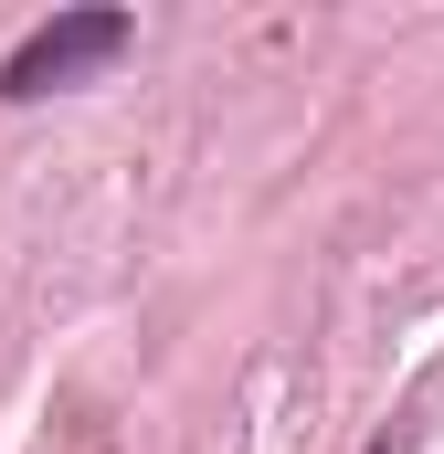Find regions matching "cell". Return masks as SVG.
I'll return each mask as SVG.
<instances>
[{
  "mask_svg": "<svg viewBox=\"0 0 444 454\" xmlns=\"http://www.w3.org/2000/svg\"><path fill=\"white\" fill-rule=\"evenodd\" d=\"M127 32H138L127 11H53V21L0 64V96H11V106H32V96H53V85H85L96 64L127 53Z\"/></svg>",
  "mask_w": 444,
  "mask_h": 454,
  "instance_id": "1",
  "label": "cell"
}]
</instances>
